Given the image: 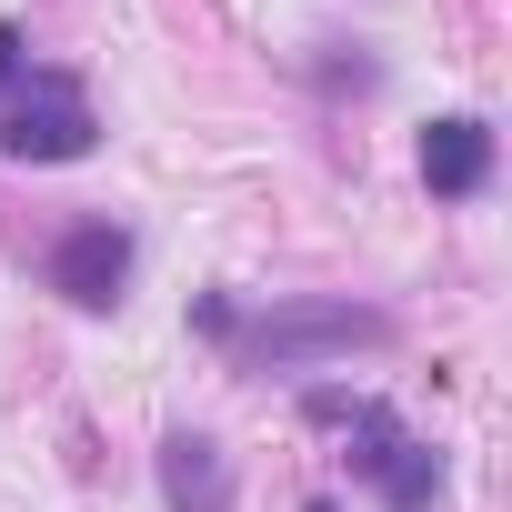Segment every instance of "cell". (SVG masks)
<instances>
[{"mask_svg": "<svg viewBox=\"0 0 512 512\" xmlns=\"http://www.w3.org/2000/svg\"><path fill=\"white\" fill-rule=\"evenodd\" d=\"M312 512H332V502H312Z\"/></svg>", "mask_w": 512, "mask_h": 512, "instance_id": "cell-8", "label": "cell"}, {"mask_svg": "<svg viewBox=\"0 0 512 512\" xmlns=\"http://www.w3.org/2000/svg\"><path fill=\"white\" fill-rule=\"evenodd\" d=\"M422 181H432L442 201H472V191L492 181V131H482V121H432V131H422Z\"/></svg>", "mask_w": 512, "mask_h": 512, "instance_id": "cell-5", "label": "cell"}, {"mask_svg": "<svg viewBox=\"0 0 512 512\" xmlns=\"http://www.w3.org/2000/svg\"><path fill=\"white\" fill-rule=\"evenodd\" d=\"M0 151H11V161H81L91 151V101L71 81L11 91V111H0Z\"/></svg>", "mask_w": 512, "mask_h": 512, "instance_id": "cell-2", "label": "cell"}, {"mask_svg": "<svg viewBox=\"0 0 512 512\" xmlns=\"http://www.w3.org/2000/svg\"><path fill=\"white\" fill-rule=\"evenodd\" d=\"M161 492H171V512H231V472H221V452L201 432L161 442Z\"/></svg>", "mask_w": 512, "mask_h": 512, "instance_id": "cell-6", "label": "cell"}, {"mask_svg": "<svg viewBox=\"0 0 512 512\" xmlns=\"http://www.w3.org/2000/svg\"><path fill=\"white\" fill-rule=\"evenodd\" d=\"M11 81H21V31L0 21V91H11Z\"/></svg>", "mask_w": 512, "mask_h": 512, "instance_id": "cell-7", "label": "cell"}, {"mask_svg": "<svg viewBox=\"0 0 512 512\" xmlns=\"http://www.w3.org/2000/svg\"><path fill=\"white\" fill-rule=\"evenodd\" d=\"M121 282H131V231H111V221H81V231L51 251V292H71L81 312L121 302Z\"/></svg>", "mask_w": 512, "mask_h": 512, "instance_id": "cell-3", "label": "cell"}, {"mask_svg": "<svg viewBox=\"0 0 512 512\" xmlns=\"http://www.w3.org/2000/svg\"><path fill=\"white\" fill-rule=\"evenodd\" d=\"M312 412L362 432V472L382 482V502H392V512H422V502L442 492V462H432V452H422V442H412V432H402L382 402H352V392H312Z\"/></svg>", "mask_w": 512, "mask_h": 512, "instance_id": "cell-1", "label": "cell"}, {"mask_svg": "<svg viewBox=\"0 0 512 512\" xmlns=\"http://www.w3.org/2000/svg\"><path fill=\"white\" fill-rule=\"evenodd\" d=\"M352 342H382V322L372 312H292V322L251 332V362H302V352H352Z\"/></svg>", "mask_w": 512, "mask_h": 512, "instance_id": "cell-4", "label": "cell"}]
</instances>
